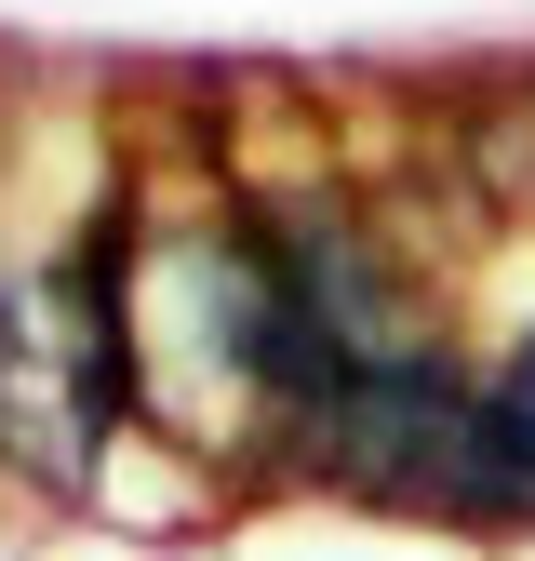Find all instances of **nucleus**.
<instances>
[{"label": "nucleus", "instance_id": "obj_1", "mask_svg": "<svg viewBox=\"0 0 535 561\" xmlns=\"http://www.w3.org/2000/svg\"><path fill=\"white\" fill-rule=\"evenodd\" d=\"M282 481H308L334 508H375V522L468 535V548H522L535 535V481H522V442L496 414V375L455 334L334 375L321 414L282 442Z\"/></svg>", "mask_w": 535, "mask_h": 561}, {"label": "nucleus", "instance_id": "obj_2", "mask_svg": "<svg viewBox=\"0 0 535 561\" xmlns=\"http://www.w3.org/2000/svg\"><path fill=\"white\" fill-rule=\"evenodd\" d=\"M482 375H496V414H509V442H522V481H535V321H522V334L496 347Z\"/></svg>", "mask_w": 535, "mask_h": 561}, {"label": "nucleus", "instance_id": "obj_3", "mask_svg": "<svg viewBox=\"0 0 535 561\" xmlns=\"http://www.w3.org/2000/svg\"><path fill=\"white\" fill-rule=\"evenodd\" d=\"M0 334H14V254H0Z\"/></svg>", "mask_w": 535, "mask_h": 561}]
</instances>
